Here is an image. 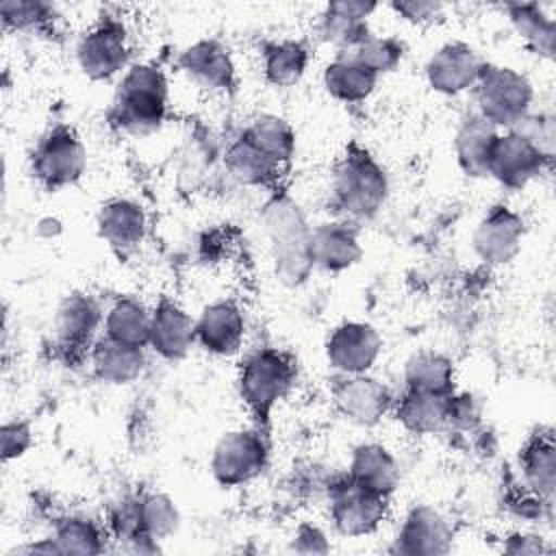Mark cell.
<instances>
[{"mask_svg":"<svg viewBox=\"0 0 556 556\" xmlns=\"http://www.w3.org/2000/svg\"><path fill=\"white\" fill-rule=\"evenodd\" d=\"M87 169V148L70 124L48 128L30 152V174L46 191L76 185Z\"/></svg>","mask_w":556,"mask_h":556,"instance_id":"cell-6","label":"cell"},{"mask_svg":"<svg viewBox=\"0 0 556 556\" xmlns=\"http://www.w3.org/2000/svg\"><path fill=\"white\" fill-rule=\"evenodd\" d=\"M404 389L430 395H452L456 391L454 363L437 350H419L404 363Z\"/></svg>","mask_w":556,"mask_h":556,"instance_id":"cell-30","label":"cell"},{"mask_svg":"<svg viewBox=\"0 0 556 556\" xmlns=\"http://www.w3.org/2000/svg\"><path fill=\"white\" fill-rule=\"evenodd\" d=\"M245 339V315L235 300H215L195 317V345L213 356H235Z\"/></svg>","mask_w":556,"mask_h":556,"instance_id":"cell-18","label":"cell"},{"mask_svg":"<svg viewBox=\"0 0 556 556\" xmlns=\"http://www.w3.org/2000/svg\"><path fill=\"white\" fill-rule=\"evenodd\" d=\"M195 345V319L172 298L163 295L150 319L148 348L163 361L178 363Z\"/></svg>","mask_w":556,"mask_h":556,"instance_id":"cell-19","label":"cell"},{"mask_svg":"<svg viewBox=\"0 0 556 556\" xmlns=\"http://www.w3.org/2000/svg\"><path fill=\"white\" fill-rule=\"evenodd\" d=\"M104 321V313L98 304V300L89 293H67L52 319V332H54V345L56 350L70 361H83L89 356L93 343H96V332Z\"/></svg>","mask_w":556,"mask_h":556,"instance_id":"cell-10","label":"cell"},{"mask_svg":"<svg viewBox=\"0 0 556 556\" xmlns=\"http://www.w3.org/2000/svg\"><path fill=\"white\" fill-rule=\"evenodd\" d=\"M447 397L404 389L400 395H395L391 415L408 434H441L447 430Z\"/></svg>","mask_w":556,"mask_h":556,"instance_id":"cell-26","label":"cell"},{"mask_svg":"<svg viewBox=\"0 0 556 556\" xmlns=\"http://www.w3.org/2000/svg\"><path fill=\"white\" fill-rule=\"evenodd\" d=\"M106 528L85 515H63L52 521L50 539L61 554H102L106 549Z\"/></svg>","mask_w":556,"mask_h":556,"instance_id":"cell-35","label":"cell"},{"mask_svg":"<svg viewBox=\"0 0 556 556\" xmlns=\"http://www.w3.org/2000/svg\"><path fill=\"white\" fill-rule=\"evenodd\" d=\"M332 404L337 413L361 428L380 424L393 408V391L369 374L337 376L332 384Z\"/></svg>","mask_w":556,"mask_h":556,"instance_id":"cell-12","label":"cell"},{"mask_svg":"<svg viewBox=\"0 0 556 556\" xmlns=\"http://www.w3.org/2000/svg\"><path fill=\"white\" fill-rule=\"evenodd\" d=\"M35 230H37V235H39L41 239H54V237H59V235L63 232V224H61L59 217L46 215V217H41V219L37 222Z\"/></svg>","mask_w":556,"mask_h":556,"instance_id":"cell-45","label":"cell"},{"mask_svg":"<svg viewBox=\"0 0 556 556\" xmlns=\"http://www.w3.org/2000/svg\"><path fill=\"white\" fill-rule=\"evenodd\" d=\"M328 515L341 536L374 534L389 517V497L354 484L345 473L326 486Z\"/></svg>","mask_w":556,"mask_h":556,"instance_id":"cell-9","label":"cell"},{"mask_svg":"<svg viewBox=\"0 0 556 556\" xmlns=\"http://www.w3.org/2000/svg\"><path fill=\"white\" fill-rule=\"evenodd\" d=\"M504 552L508 554H545L552 547L545 543L543 536L532 534V532H513L504 539L502 545Z\"/></svg>","mask_w":556,"mask_h":556,"instance_id":"cell-44","label":"cell"},{"mask_svg":"<svg viewBox=\"0 0 556 556\" xmlns=\"http://www.w3.org/2000/svg\"><path fill=\"white\" fill-rule=\"evenodd\" d=\"M480 54L465 41L439 46L426 63V80L441 96H460L471 91L484 70Z\"/></svg>","mask_w":556,"mask_h":556,"instance_id":"cell-16","label":"cell"},{"mask_svg":"<svg viewBox=\"0 0 556 556\" xmlns=\"http://www.w3.org/2000/svg\"><path fill=\"white\" fill-rule=\"evenodd\" d=\"M150 319L152 308H148L143 302H139L137 298H119L106 308L102 332L113 341L135 348H148Z\"/></svg>","mask_w":556,"mask_h":556,"instance_id":"cell-33","label":"cell"},{"mask_svg":"<svg viewBox=\"0 0 556 556\" xmlns=\"http://www.w3.org/2000/svg\"><path fill=\"white\" fill-rule=\"evenodd\" d=\"M169 87L163 70L154 63H135L122 74L109 122L124 135L148 137L163 126Z\"/></svg>","mask_w":556,"mask_h":556,"instance_id":"cell-3","label":"cell"},{"mask_svg":"<svg viewBox=\"0 0 556 556\" xmlns=\"http://www.w3.org/2000/svg\"><path fill=\"white\" fill-rule=\"evenodd\" d=\"M311 256L315 269L339 274L354 267L363 256L358 226L332 219L311 230Z\"/></svg>","mask_w":556,"mask_h":556,"instance_id":"cell-21","label":"cell"},{"mask_svg":"<svg viewBox=\"0 0 556 556\" xmlns=\"http://www.w3.org/2000/svg\"><path fill=\"white\" fill-rule=\"evenodd\" d=\"M471 91L476 113L497 130H510L532 111L534 102V87L528 76L508 65L486 63Z\"/></svg>","mask_w":556,"mask_h":556,"instance_id":"cell-5","label":"cell"},{"mask_svg":"<svg viewBox=\"0 0 556 556\" xmlns=\"http://www.w3.org/2000/svg\"><path fill=\"white\" fill-rule=\"evenodd\" d=\"M480 404L471 393H452L447 397V430L473 432L480 426Z\"/></svg>","mask_w":556,"mask_h":556,"instance_id":"cell-40","label":"cell"},{"mask_svg":"<svg viewBox=\"0 0 556 556\" xmlns=\"http://www.w3.org/2000/svg\"><path fill=\"white\" fill-rule=\"evenodd\" d=\"M389 198V176L371 152L350 143L339 156L330 180V206L337 219L361 224L374 219Z\"/></svg>","mask_w":556,"mask_h":556,"instance_id":"cell-1","label":"cell"},{"mask_svg":"<svg viewBox=\"0 0 556 556\" xmlns=\"http://www.w3.org/2000/svg\"><path fill=\"white\" fill-rule=\"evenodd\" d=\"M87 361L91 365L93 378L104 384H113V387L135 382L143 374L146 363H148L146 348L126 345V343L113 341L104 334L100 339H96Z\"/></svg>","mask_w":556,"mask_h":556,"instance_id":"cell-25","label":"cell"},{"mask_svg":"<svg viewBox=\"0 0 556 556\" xmlns=\"http://www.w3.org/2000/svg\"><path fill=\"white\" fill-rule=\"evenodd\" d=\"M289 549L295 554H328L330 541L321 528H317L313 523H300L295 528Z\"/></svg>","mask_w":556,"mask_h":556,"instance_id":"cell-43","label":"cell"},{"mask_svg":"<svg viewBox=\"0 0 556 556\" xmlns=\"http://www.w3.org/2000/svg\"><path fill=\"white\" fill-rule=\"evenodd\" d=\"M452 526L439 508L417 504L404 515L389 552L400 556H439L452 549Z\"/></svg>","mask_w":556,"mask_h":556,"instance_id":"cell-15","label":"cell"},{"mask_svg":"<svg viewBox=\"0 0 556 556\" xmlns=\"http://www.w3.org/2000/svg\"><path fill=\"white\" fill-rule=\"evenodd\" d=\"M382 352L380 332L367 321H343L330 330L324 354L337 376L369 374Z\"/></svg>","mask_w":556,"mask_h":556,"instance_id":"cell-14","label":"cell"},{"mask_svg":"<svg viewBox=\"0 0 556 556\" xmlns=\"http://www.w3.org/2000/svg\"><path fill=\"white\" fill-rule=\"evenodd\" d=\"M263 228L269 239L276 278L289 287H302L315 265L311 256V230L304 211L287 193H276L263 208Z\"/></svg>","mask_w":556,"mask_h":556,"instance_id":"cell-2","label":"cell"},{"mask_svg":"<svg viewBox=\"0 0 556 556\" xmlns=\"http://www.w3.org/2000/svg\"><path fill=\"white\" fill-rule=\"evenodd\" d=\"M311 63V48L302 39H271L261 46L263 78L271 87H293Z\"/></svg>","mask_w":556,"mask_h":556,"instance_id":"cell-29","label":"cell"},{"mask_svg":"<svg viewBox=\"0 0 556 556\" xmlns=\"http://www.w3.org/2000/svg\"><path fill=\"white\" fill-rule=\"evenodd\" d=\"M76 61L80 72L96 83L111 80L124 70L130 61L128 30L117 15H100L78 39Z\"/></svg>","mask_w":556,"mask_h":556,"instance_id":"cell-8","label":"cell"},{"mask_svg":"<svg viewBox=\"0 0 556 556\" xmlns=\"http://www.w3.org/2000/svg\"><path fill=\"white\" fill-rule=\"evenodd\" d=\"M513 132L521 135L523 139H528L541 154H545L547 159H554V143H556V122L552 113L539 111V113H528L521 122H517L513 128Z\"/></svg>","mask_w":556,"mask_h":556,"instance_id":"cell-39","label":"cell"},{"mask_svg":"<svg viewBox=\"0 0 556 556\" xmlns=\"http://www.w3.org/2000/svg\"><path fill=\"white\" fill-rule=\"evenodd\" d=\"M132 504L141 534L161 543L180 528V513L169 495L161 491H139L132 495Z\"/></svg>","mask_w":556,"mask_h":556,"instance_id":"cell-36","label":"cell"},{"mask_svg":"<svg viewBox=\"0 0 556 556\" xmlns=\"http://www.w3.org/2000/svg\"><path fill=\"white\" fill-rule=\"evenodd\" d=\"M241 132L274 163L289 169V163L295 154V132L287 119L263 113L252 117Z\"/></svg>","mask_w":556,"mask_h":556,"instance_id":"cell-34","label":"cell"},{"mask_svg":"<svg viewBox=\"0 0 556 556\" xmlns=\"http://www.w3.org/2000/svg\"><path fill=\"white\" fill-rule=\"evenodd\" d=\"M508 13L510 26L517 33V37L523 41V46L541 56L552 59L554 56V43H556V22L539 2H510L504 7Z\"/></svg>","mask_w":556,"mask_h":556,"instance_id":"cell-32","label":"cell"},{"mask_svg":"<svg viewBox=\"0 0 556 556\" xmlns=\"http://www.w3.org/2000/svg\"><path fill=\"white\" fill-rule=\"evenodd\" d=\"M391 9L402 20H406L410 24H417V26L430 24L443 13V4L432 2V0H395V2H391Z\"/></svg>","mask_w":556,"mask_h":556,"instance_id":"cell-42","label":"cell"},{"mask_svg":"<svg viewBox=\"0 0 556 556\" xmlns=\"http://www.w3.org/2000/svg\"><path fill=\"white\" fill-rule=\"evenodd\" d=\"M96 226L102 241L115 252L126 254L146 239L148 215L143 206L130 198H111L100 206Z\"/></svg>","mask_w":556,"mask_h":556,"instance_id":"cell-22","label":"cell"},{"mask_svg":"<svg viewBox=\"0 0 556 556\" xmlns=\"http://www.w3.org/2000/svg\"><path fill=\"white\" fill-rule=\"evenodd\" d=\"M226 172L245 187H263L274 189L282 174L287 172L278 163H274L267 154H263L243 132H239L224 152Z\"/></svg>","mask_w":556,"mask_h":556,"instance_id":"cell-27","label":"cell"},{"mask_svg":"<svg viewBox=\"0 0 556 556\" xmlns=\"http://www.w3.org/2000/svg\"><path fill=\"white\" fill-rule=\"evenodd\" d=\"M180 72L198 87L213 93L237 89V67L230 50L217 39H198L178 54Z\"/></svg>","mask_w":556,"mask_h":556,"instance_id":"cell-17","label":"cell"},{"mask_svg":"<svg viewBox=\"0 0 556 556\" xmlns=\"http://www.w3.org/2000/svg\"><path fill=\"white\" fill-rule=\"evenodd\" d=\"M554 159L541 154L528 139L513 130L497 135L486 163V176L510 191H521L543 172L552 167Z\"/></svg>","mask_w":556,"mask_h":556,"instance_id":"cell-11","label":"cell"},{"mask_svg":"<svg viewBox=\"0 0 556 556\" xmlns=\"http://www.w3.org/2000/svg\"><path fill=\"white\" fill-rule=\"evenodd\" d=\"M298 378L295 358L280 348L250 350L237 371V391L258 428L269 424L274 408L291 393Z\"/></svg>","mask_w":556,"mask_h":556,"instance_id":"cell-4","label":"cell"},{"mask_svg":"<svg viewBox=\"0 0 556 556\" xmlns=\"http://www.w3.org/2000/svg\"><path fill=\"white\" fill-rule=\"evenodd\" d=\"M56 9L41 0H7L0 4V20L4 30L17 33H54Z\"/></svg>","mask_w":556,"mask_h":556,"instance_id":"cell-37","label":"cell"},{"mask_svg":"<svg viewBox=\"0 0 556 556\" xmlns=\"http://www.w3.org/2000/svg\"><path fill=\"white\" fill-rule=\"evenodd\" d=\"M526 222L508 204L497 202L486 208L471 232L473 254L486 265H506L510 263L523 245Z\"/></svg>","mask_w":556,"mask_h":556,"instance_id":"cell-13","label":"cell"},{"mask_svg":"<svg viewBox=\"0 0 556 556\" xmlns=\"http://www.w3.org/2000/svg\"><path fill=\"white\" fill-rule=\"evenodd\" d=\"M345 476L354 484L384 497H391L395 493L402 478L400 463L393 456V452L382 443H374V441L358 443L352 450Z\"/></svg>","mask_w":556,"mask_h":556,"instance_id":"cell-24","label":"cell"},{"mask_svg":"<svg viewBox=\"0 0 556 556\" xmlns=\"http://www.w3.org/2000/svg\"><path fill=\"white\" fill-rule=\"evenodd\" d=\"M376 9L378 4L363 0L328 2L317 17V37L324 43H330L337 50V54L350 52L371 35L367 17Z\"/></svg>","mask_w":556,"mask_h":556,"instance_id":"cell-20","label":"cell"},{"mask_svg":"<svg viewBox=\"0 0 556 556\" xmlns=\"http://www.w3.org/2000/svg\"><path fill=\"white\" fill-rule=\"evenodd\" d=\"M269 463V441L263 428H235L224 432L211 452V476L224 489L258 478Z\"/></svg>","mask_w":556,"mask_h":556,"instance_id":"cell-7","label":"cell"},{"mask_svg":"<svg viewBox=\"0 0 556 556\" xmlns=\"http://www.w3.org/2000/svg\"><path fill=\"white\" fill-rule=\"evenodd\" d=\"M519 471L523 486L545 502L554 500L556 489V443L549 426H539L519 447Z\"/></svg>","mask_w":556,"mask_h":556,"instance_id":"cell-23","label":"cell"},{"mask_svg":"<svg viewBox=\"0 0 556 556\" xmlns=\"http://www.w3.org/2000/svg\"><path fill=\"white\" fill-rule=\"evenodd\" d=\"M321 83L328 96L334 98L337 102L361 104L374 93L378 85V76L369 72L365 65H361L358 61H354L352 56L337 54L324 67Z\"/></svg>","mask_w":556,"mask_h":556,"instance_id":"cell-31","label":"cell"},{"mask_svg":"<svg viewBox=\"0 0 556 556\" xmlns=\"http://www.w3.org/2000/svg\"><path fill=\"white\" fill-rule=\"evenodd\" d=\"M500 130L476 111L465 115L454 135V156L460 172L469 178H484L489 154Z\"/></svg>","mask_w":556,"mask_h":556,"instance_id":"cell-28","label":"cell"},{"mask_svg":"<svg viewBox=\"0 0 556 556\" xmlns=\"http://www.w3.org/2000/svg\"><path fill=\"white\" fill-rule=\"evenodd\" d=\"M35 441L33 428L26 419H9L0 428V456L4 463L22 458Z\"/></svg>","mask_w":556,"mask_h":556,"instance_id":"cell-41","label":"cell"},{"mask_svg":"<svg viewBox=\"0 0 556 556\" xmlns=\"http://www.w3.org/2000/svg\"><path fill=\"white\" fill-rule=\"evenodd\" d=\"M404 43L397 37H378L369 35L361 46H356L350 52H343L365 65L369 72H374L378 78L384 74H391L397 70V65L404 59Z\"/></svg>","mask_w":556,"mask_h":556,"instance_id":"cell-38","label":"cell"}]
</instances>
